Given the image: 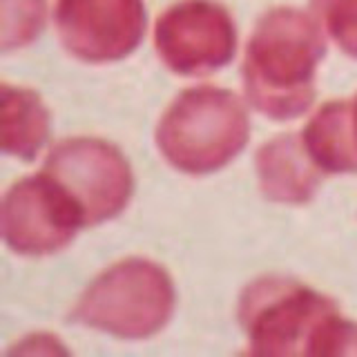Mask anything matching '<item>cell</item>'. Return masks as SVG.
Masks as SVG:
<instances>
[{
	"instance_id": "cell-10",
	"label": "cell",
	"mask_w": 357,
	"mask_h": 357,
	"mask_svg": "<svg viewBox=\"0 0 357 357\" xmlns=\"http://www.w3.org/2000/svg\"><path fill=\"white\" fill-rule=\"evenodd\" d=\"M301 139L324 174L357 172L351 100H328L306 123Z\"/></svg>"
},
{
	"instance_id": "cell-7",
	"label": "cell",
	"mask_w": 357,
	"mask_h": 357,
	"mask_svg": "<svg viewBox=\"0 0 357 357\" xmlns=\"http://www.w3.org/2000/svg\"><path fill=\"white\" fill-rule=\"evenodd\" d=\"M85 228L74 201L52 178L38 172L7 190L3 201V237L16 255L43 257L67 248Z\"/></svg>"
},
{
	"instance_id": "cell-3",
	"label": "cell",
	"mask_w": 357,
	"mask_h": 357,
	"mask_svg": "<svg viewBox=\"0 0 357 357\" xmlns=\"http://www.w3.org/2000/svg\"><path fill=\"white\" fill-rule=\"evenodd\" d=\"M154 137L174 170L192 176L212 174L241 154L250 139V119L230 89L190 87L165 109Z\"/></svg>"
},
{
	"instance_id": "cell-9",
	"label": "cell",
	"mask_w": 357,
	"mask_h": 357,
	"mask_svg": "<svg viewBox=\"0 0 357 357\" xmlns=\"http://www.w3.org/2000/svg\"><path fill=\"white\" fill-rule=\"evenodd\" d=\"M255 161L261 195L277 204H308L324 178L301 134H279L266 141L257 150Z\"/></svg>"
},
{
	"instance_id": "cell-13",
	"label": "cell",
	"mask_w": 357,
	"mask_h": 357,
	"mask_svg": "<svg viewBox=\"0 0 357 357\" xmlns=\"http://www.w3.org/2000/svg\"><path fill=\"white\" fill-rule=\"evenodd\" d=\"M310 14L344 54L357 59V0H310Z\"/></svg>"
},
{
	"instance_id": "cell-12",
	"label": "cell",
	"mask_w": 357,
	"mask_h": 357,
	"mask_svg": "<svg viewBox=\"0 0 357 357\" xmlns=\"http://www.w3.org/2000/svg\"><path fill=\"white\" fill-rule=\"evenodd\" d=\"M45 0H3V52L33 43L45 27Z\"/></svg>"
},
{
	"instance_id": "cell-6",
	"label": "cell",
	"mask_w": 357,
	"mask_h": 357,
	"mask_svg": "<svg viewBox=\"0 0 357 357\" xmlns=\"http://www.w3.org/2000/svg\"><path fill=\"white\" fill-rule=\"evenodd\" d=\"M154 47L170 72L204 76L234 59L237 27L217 0H178L156 18Z\"/></svg>"
},
{
	"instance_id": "cell-4",
	"label": "cell",
	"mask_w": 357,
	"mask_h": 357,
	"mask_svg": "<svg viewBox=\"0 0 357 357\" xmlns=\"http://www.w3.org/2000/svg\"><path fill=\"white\" fill-rule=\"evenodd\" d=\"M176 293L165 268L130 257L100 273L78 297L70 319L121 340H148L170 321Z\"/></svg>"
},
{
	"instance_id": "cell-2",
	"label": "cell",
	"mask_w": 357,
	"mask_h": 357,
	"mask_svg": "<svg viewBox=\"0 0 357 357\" xmlns=\"http://www.w3.org/2000/svg\"><path fill=\"white\" fill-rule=\"evenodd\" d=\"M239 324L252 355H353L357 326L315 288L266 275L241 290Z\"/></svg>"
},
{
	"instance_id": "cell-5",
	"label": "cell",
	"mask_w": 357,
	"mask_h": 357,
	"mask_svg": "<svg viewBox=\"0 0 357 357\" xmlns=\"http://www.w3.org/2000/svg\"><path fill=\"white\" fill-rule=\"evenodd\" d=\"M40 172L74 201L85 228L119 217L134 192L126 154L103 139L74 137L56 143Z\"/></svg>"
},
{
	"instance_id": "cell-11",
	"label": "cell",
	"mask_w": 357,
	"mask_h": 357,
	"mask_svg": "<svg viewBox=\"0 0 357 357\" xmlns=\"http://www.w3.org/2000/svg\"><path fill=\"white\" fill-rule=\"evenodd\" d=\"M50 137V109L29 87L3 85V150L33 161Z\"/></svg>"
},
{
	"instance_id": "cell-14",
	"label": "cell",
	"mask_w": 357,
	"mask_h": 357,
	"mask_svg": "<svg viewBox=\"0 0 357 357\" xmlns=\"http://www.w3.org/2000/svg\"><path fill=\"white\" fill-rule=\"evenodd\" d=\"M351 126H353V139H355V150H357V94L351 98Z\"/></svg>"
},
{
	"instance_id": "cell-1",
	"label": "cell",
	"mask_w": 357,
	"mask_h": 357,
	"mask_svg": "<svg viewBox=\"0 0 357 357\" xmlns=\"http://www.w3.org/2000/svg\"><path fill=\"white\" fill-rule=\"evenodd\" d=\"M326 33L312 14L273 7L257 20L245 47L241 81L252 109L273 121H293L315 100L317 67Z\"/></svg>"
},
{
	"instance_id": "cell-8",
	"label": "cell",
	"mask_w": 357,
	"mask_h": 357,
	"mask_svg": "<svg viewBox=\"0 0 357 357\" xmlns=\"http://www.w3.org/2000/svg\"><path fill=\"white\" fill-rule=\"evenodd\" d=\"M54 25L67 54L85 63H114L145 36V0H56Z\"/></svg>"
}]
</instances>
